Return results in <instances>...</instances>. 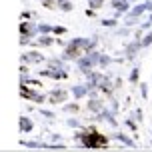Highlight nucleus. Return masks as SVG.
Returning a JSON list of instances; mask_svg holds the SVG:
<instances>
[{
    "mask_svg": "<svg viewBox=\"0 0 152 152\" xmlns=\"http://www.w3.org/2000/svg\"><path fill=\"white\" fill-rule=\"evenodd\" d=\"M22 128L26 130V128H30V122H26V120H22Z\"/></svg>",
    "mask_w": 152,
    "mask_h": 152,
    "instance_id": "f257e3e1",
    "label": "nucleus"
}]
</instances>
